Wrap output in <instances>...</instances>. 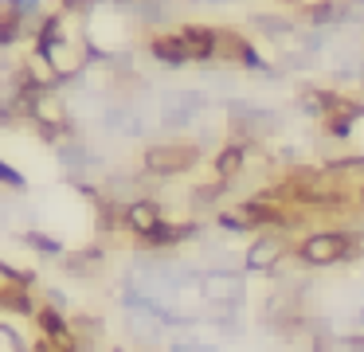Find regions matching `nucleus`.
Listing matches in <instances>:
<instances>
[{"label": "nucleus", "mask_w": 364, "mask_h": 352, "mask_svg": "<svg viewBox=\"0 0 364 352\" xmlns=\"http://www.w3.org/2000/svg\"><path fill=\"white\" fill-rule=\"evenodd\" d=\"M348 333H360V336H364V305L353 313V325H348Z\"/></svg>", "instance_id": "22"}, {"label": "nucleus", "mask_w": 364, "mask_h": 352, "mask_svg": "<svg viewBox=\"0 0 364 352\" xmlns=\"http://www.w3.org/2000/svg\"><path fill=\"white\" fill-rule=\"evenodd\" d=\"M223 192H228V180H212V184H200V188H192L188 203H192V208H215Z\"/></svg>", "instance_id": "16"}, {"label": "nucleus", "mask_w": 364, "mask_h": 352, "mask_svg": "<svg viewBox=\"0 0 364 352\" xmlns=\"http://www.w3.org/2000/svg\"><path fill=\"white\" fill-rule=\"evenodd\" d=\"M67 278H98L106 270V250L102 247H82V250H67L59 258Z\"/></svg>", "instance_id": "11"}, {"label": "nucleus", "mask_w": 364, "mask_h": 352, "mask_svg": "<svg viewBox=\"0 0 364 352\" xmlns=\"http://www.w3.org/2000/svg\"><path fill=\"white\" fill-rule=\"evenodd\" d=\"M200 297L204 305H247V278L243 270H204L200 278Z\"/></svg>", "instance_id": "4"}, {"label": "nucleus", "mask_w": 364, "mask_h": 352, "mask_svg": "<svg viewBox=\"0 0 364 352\" xmlns=\"http://www.w3.org/2000/svg\"><path fill=\"white\" fill-rule=\"evenodd\" d=\"M71 333H75V341H79V352H95V348H102L106 325H102V317L75 313V317H71Z\"/></svg>", "instance_id": "13"}, {"label": "nucleus", "mask_w": 364, "mask_h": 352, "mask_svg": "<svg viewBox=\"0 0 364 352\" xmlns=\"http://www.w3.org/2000/svg\"><path fill=\"white\" fill-rule=\"evenodd\" d=\"M251 156H255V141H228V145H220L212 156L215 180H228L231 184L235 176H243V172L251 169Z\"/></svg>", "instance_id": "6"}, {"label": "nucleus", "mask_w": 364, "mask_h": 352, "mask_svg": "<svg viewBox=\"0 0 364 352\" xmlns=\"http://www.w3.org/2000/svg\"><path fill=\"white\" fill-rule=\"evenodd\" d=\"M309 352H364V336L360 333H325L309 344Z\"/></svg>", "instance_id": "14"}, {"label": "nucleus", "mask_w": 364, "mask_h": 352, "mask_svg": "<svg viewBox=\"0 0 364 352\" xmlns=\"http://www.w3.org/2000/svg\"><path fill=\"white\" fill-rule=\"evenodd\" d=\"M282 258H286L282 231H262V235H255L251 247H247L243 270H251V274H274L278 266H282Z\"/></svg>", "instance_id": "5"}, {"label": "nucleus", "mask_w": 364, "mask_h": 352, "mask_svg": "<svg viewBox=\"0 0 364 352\" xmlns=\"http://www.w3.org/2000/svg\"><path fill=\"white\" fill-rule=\"evenodd\" d=\"M247 28L255 36L270 39V43H286V39H298L301 20L298 16H282V12H251L247 16Z\"/></svg>", "instance_id": "8"}, {"label": "nucleus", "mask_w": 364, "mask_h": 352, "mask_svg": "<svg viewBox=\"0 0 364 352\" xmlns=\"http://www.w3.org/2000/svg\"><path fill=\"white\" fill-rule=\"evenodd\" d=\"M48 305H55V309H67V294H59L55 286H48Z\"/></svg>", "instance_id": "20"}, {"label": "nucleus", "mask_w": 364, "mask_h": 352, "mask_svg": "<svg viewBox=\"0 0 364 352\" xmlns=\"http://www.w3.org/2000/svg\"><path fill=\"white\" fill-rule=\"evenodd\" d=\"M24 242H28V247H36V250H40V255H48V258H63V255H67V250H63V242H55V239H51V235L36 231V227H32V231L24 235Z\"/></svg>", "instance_id": "17"}, {"label": "nucleus", "mask_w": 364, "mask_h": 352, "mask_svg": "<svg viewBox=\"0 0 364 352\" xmlns=\"http://www.w3.org/2000/svg\"><path fill=\"white\" fill-rule=\"evenodd\" d=\"M212 94L200 86H173V90L157 94V114H161V129L165 133H188L200 125V117L212 110Z\"/></svg>", "instance_id": "1"}, {"label": "nucleus", "mask_w": 364, "mask_h": 352, "mask_svg": "<svg viewBox=\"0 0 364 352\" xmlns=\"http://www.w3.org/2000/svg\"><path fill=\"white\" fill-rule=\"evenodd\" d=\"M356 4H364V0H356Z\"/></svg>", "instance_id": "24"}, {"label": "nucleus", "mask_w": 364, "mask_h": 352, "mask_svg": "<svg viewBox=\"0 0 364 352\" xmlns=\"http://www.w3.org/2000/svg\"><path fill=\"white\" fill-rule=\"evenodd\" d=\"M0 180H4V184H9L12 192H24V184H28V180L20 176L16 169H12V164H0Z\"/></svg>", "instance_id": "19"}, {"label": "nucleus", "mask_w": 364, "mask_h": 352, "mask_svg": "<svg viewBox=\"0 0 364 352\" xmlns=\"http://www.w3.org/2000/svg\"><path fill=\"white\" fill-rule=\"evenodd\" d=\"M204 235H208V231L196 223V219H188V223H165V219H161L157 231L141 239V247H157V250H165V247H181V242H200Z\"/></svg>", "instance_id": "9"}, {"label": "nucleus", "mask_w": 364, "mask_h": 352, "mask_svg": "<svg viewBox=\"0 0 364 352\" xmlns=\"http://www.w3.org/2000/svg\"><path fill=\"white\" fill-rule=\"evenodd\" d=\"M145 55H149L153 63H161V67H168V70L192 67L188 47H184L181 31H157V36H149V39H145Z\"/></svg>", "instance_id": "7"}, {"label": "nucleus", "mask_w": 364, "mask_h": 352, "mask_svg": "<svg viewBox=\"0 0 364 352\" xmlns=\"http://www.w3.org/2000/svg\"><path fill=\"white\" fill-rule=\"evenodd\" d=\"M168 352H200V341H173Z\"/></svg>", "instance_id": "21"}, {"label": "nucleus", "mask_w": 364, "mask_h": 352, "mask_svg": "<svg viewBox=\"0 0 364 352\" xmlns=\"http://www.w3.org/2000/svg\"><path fill=\"white\" fill-rule=\"evenodd\" d=\"M157 223H161V203L149 200V196H141V200H134V203H126V208H122V227H126V231H134L137 239L153 235V231H157Z\"/></svg>", "instance_id": "10"}, {"label": "nucleus", "mask_w": 364, "mask_h": 352, "mask_svg": "<svg viewBox=\"0 0 364 352\" xmlns=\"http://www.w3.org/2000/svg\"><path fill=\"white\" fill-rule=\"evenodd\" d=\"M0 341H4V348H9V352H32V344H28L24 336L9 325V321H0Z\"/></svg>", "instance_id": "18"}, {"label": "nucleus", "mask_w": 364, "mask_h": 352, "mask_svg": "<svg viewBox=\"0 0 364 352\" xmlns=\"http://www.w3.org/2000/svg\"><path fill=\"white\" fill-rule=\"evenodd\" d=\"M200 352H223L220 344H208V341H200Z\"/></svg>", "instance_id": "23"}, {"label": "nucleus", "mask_w": 364, "mask_h": 352, "mask_svg": "<svg viewBox=\"0 0 364 352\" xmlns=\"http://www.w3.org/2000/svg\"><path fill=\"white\" fill-rule=\"evenodd\" d=\"M200 156H204L200 141H153L141 153V169H145V176L173 180V176H184V172L196 169Z\"/></svg>", "instance_id": "3"}, {"label": "nucleus", "mask_w": 364, "mask_h": 352, "mask_svg": "<svg viewBox=\"0 0 364 352\" xmlns=\"http://www.w3.org/2000/svg\"><path fill=\"white\" fill-rule=\"evenodd\" d=\"M294 255L306 270H329V266H341V262H356L360 242H356L353 231H314L298 242Z\"/></svg>", "instance_id": "2"}, {"label": "nucleus", "mask_w": 364, "mask_h": 352, "mask_svg": "<svg viewBox=\"0 0 364 352\" xmlns=\"http://www.w3.org/2000/svg\"><path fill=\"white\" fill-rule=\"evenodd\" d=\"M341 102V94L337 90H325V86H314V82H306L298 90V98H294V106H298V114H306V117H317L321 122L325 114H329L333 106Z\"/></svg>", "instance_id": "12"}, {"label": "nucleus", "mask_w": 364, "mask_h": 352, "mask_svg": "<svg viewBox=\"0 0 364 352\" xmlns=\"http://www.w3.org/2000/svg\"><path fill=\"white\" fill-rule=\"evenodd\" d=\"M4 12L9 16H16V20H24L28 23V31L36 36V28L43 23V0H4Z\"/></svg>", "instance_id": "15"}]
</instances>
